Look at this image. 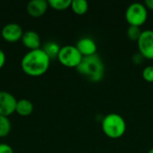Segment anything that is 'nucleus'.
<instances>
[{"label":"nucleus","mask_w":153,"mask_h":153,"mask_svg":"<svg viewBox=\"0 0 153 153\" xmlns=\"http://www.w3.org/2000/svg\"><path fill=\"white\" fill-rule=\"evenodd\" d=\"M145 60V58L142 56V54H140L139 52L134 54L132 57V61L135 64V65H141L143 63V61Z\"/></svg>","instance_id":"obj_19"},{"label":"nucleus","mask_w":153,"mask_h":153,"mask_svg":"<svg viewBox=\"0 0 153 153\" xmlns=\"http://www.w3.org/2000/svg\"><path fill=\"white\" fill-rule=\"evenodd\" d=\"M61 47L55 41H48L47 42L44 46H43V50L44 52L48 56V57L50 59L52 58H57L58 53L60 51Z\"/></svg>","instance_id":"obj_14"},{"label":"nucleus","mask_w":153,"mask_h":153,"mask_svg":"<svg viewBox=\"0 0 153 153\" xmlns=\"http://www.w3.org/2000/svg\"><path fill=\"white\" fill-rule=\"evenodd\" d=\"M49 7L47 0H31L27 4L26 10L30 16L38 18L43 16Z\"/></svg>","instance_id":"obj_10"},{"label":"nucleus","mask_w":153,"mask_h":153,"mask_svg":"<svg viewBox=\"0 0 153 153\" xmlns=\"http://www.w3.org/2000/svg\"><path fill=\"white\" fill-rule=\"evenodd\" d=\"M143 4L145 5V7L147 8V10H151L153 11V0H145Z\"/></svg>","instance_id":"obj_22"},{"label":"nucleus","mask_w":153,"mask_h":153,"mask_svg":"<svg viewBox=\"0 0 153 153\" xmlns=\"http://www.w3.org/2000/svg\"><path fill=\"white\" fill-rule=\"evenodd\" d=\"M50 60L42 48L29 50L21 60V68L28 76L39 77L48 72Z\"/></svg>","instance_id":"obj_1"},{"label":"nucleus","mask_w":153,"mask_h":153,"mask_svg":"<svg viewBox=\"0 0 153 153\" xmlns=\"http://www.w3.org/2000/svg\"><path fill=\"white\" fill-rule=\"evenodd\" d=\"M1 35L4 40L9 43H15L22 39L23 31L21 25L18 23L11 22L4 25L1 30Z\"/></svg>","instance_id":"obj_8"},{"label":"nucleus","mask_w":153,"mask_h":153,"mask_svg":"<svg viewBox=\"0 0 153 153\" xmlns=\"http://www.w3.org/2000/svg\"><path fill=\"white\" fill-rule=\"evenodd\" d=\"M75 47L81 53V55L85 57V56H94L97 54V44L96 42L90 37H83L81 38Z\"/></svg>","instance_id":"obj_9"},{"label":"nucleus","mask_w":153,"mask_h":153,"mask_svg":"<svg viewBox=\"0 0 153 153\" xmlns=\"http://www.w3.org/2000/svg\"><path fill=\"white\" fill-rule=\"evenodd\" d=\"M147 153H153V148H152V149H151V150H150V151H149Z\"/></svg>","instance_id":"obj_23"},{"label":"nucleus","mask_w":153,"mask_h":153,"mask_svg":"<svg viewBox=\"0 0 153 153\" xmlns=\"http://www.w3.org/2000/svg\"><path fill=\"white\" fill-rule=\"evenodd\" d=\"M70 8L77 15H83L88 12L89 4L85 0H72Z\"/></svg>","instance_id":"obj_13"},{"label":"nucleus","mask_w":153,"mask_h":153,"mask_svg":"<svg viewBox=\"0 0 153 153\" xmlns=\"http://www.w3.org/2000/svg\"><path fill=\"white\" fill-rule=\"evenodd\" d=\"M125 18L129 26H143L148 19V10L143 3H132L126 10Z\"/></svg>","instance_id":"obj_4"},{"label":"nucleus","mask_w":153,"mask_h":153,"mask_svg":"<svg viewBox=\"0 0 153 153\" xmlns=\"http://www.w3.org/2000/svg\"><path fill=\"white\" fill-rule=\"evenodd\" d=\"M21 40L23 46L30 50H35L40 48V44H41L40 38L39 34L34 30H27L23 32Z\"/></svg>","instance_id":"obj_11"},{"label":"nucleus","mask_w":153,"mask_h":153,"mask_svg":"<svg viewBox=\"0 0 153 153\" xmlns=\"http://www.w3.org/2000/svg\"><path fill=\"white\" fill-rule=\"evenodd\" d=\"M142 76L145 82L149 83H153V65L145 66L143 70Z\"/></svg>","instance_id":"obj_18"},{"label":"nucleus","mask_w":153,"mask_h":153,"mask_svg":"<svg viewBox=\"0 0 153 153\" xmlns=\"http://www.w3.org/2000/svg\"><path fill=\"white\" fill-rule=\"evenodd\" d=\"M76 71L79 74L91 82L102 81L105 74V65L99 55L85 56L82 58Z\"/></svg>","instance_id":"obj_2"},{"label":"nucleus","mask_w":153,"mask_h":153,"mask_svg":"<svg viewBox=\"0 0 153 153\" xmlns=\"http://www.w3.org/2000/svg\"><path fill=\"white\" fill-rule=\"evenodd\" d=\"M5 62H6L5 54H4V52L0 48V69L3 68V66L5 65Z\"/></svg>","instance_id":"obj_21"},{"label":"nucleus","mask_w":153,"mask_h":153,"mask_svg":"<svg viewBox=\"0 0 153 153\" xmlns=\"http://www.w3.org/2000/svg\"><path fill=\"white\" fill-rule=\"evenodd\" d=\"M82 58L83 56L81 55L77 48L73 45H66L61 47L57 56V60L62 65L67 68L75 69L80 65Z\"/></svg>","instance_id":"obj_5"},{"label":"nucleus","mask_w":153,"mask_h":153,"mask_svg":"<svg viewBox=\"0 0 153 153\" xmlns=\"http://www.w3.org/2000/svg\"><path fill=\"white\" fill-rule=\"evenodd\" d=\"M17 100L8 91H0V115L4 117H10L15 112Z\"/></svg>","instance_id":"obj_7"},{"label":"nucleus","mask_w":153,"mask_h":153,"mask_svg":"<svg viewBox=\"0 0 153 153\" xmlns=\"http://www.w3.org/2000/svg\"><path fill=\"white\" fill-rule=\"evenodd\" d=\"M137 46L139 53L148 60H153V30H143L138 41Z\"/></svg>","instance_id":"obj_6"},{"label":"nucleus","mask_w":153,"mask_h":153,"mask_svg":"<svg viewBox=\"0 0 153 153\" xmlns=\"http://www.w3.org/2000/svg\"><path fill=\"white\" fill-rule=\"evenodd\" d=\"M101 128L104 134L113 140L121 138L126 131V123L124 117L117 113L106 115L101 121Z\"/></svg>","instance_id":"obj_3"},{"label":"nucleus","mask_w":153,"mask_h":153,"mask_svg":"<svg viewBox=\"0 0 153 153\" xmlns=\"http://www.w3.org/2000/svg\"><path fill=\"white\" fill-rule=\"evenodd\" d=\"M11 122L8 117L0 115V138L6 137L11 132Z\"/></svg>","instance_id":"obj_16"},{"label":"nucleus","mask_w":153,"mask_h":153,"mask_svg":"<svg viewBox=\"0 0 153 153\" xmlns=\"http://www.w3.org/2000/svg\"><path fill=\"white\" fill-rule=\"evenodd\" d=\"M48 5L54 10L64 11L71 6L72 0H48Z\"/></svg>","instance_id":"obj_15"},{"label":"nucleus","mask_w":153,"mask_h":153,"mask_svg":"<svg viewBox=\"0 0 153 153\" xmlns=\"http://www.w3.org/2000/svg\"><path fill=\"white\" fill-rule=\"evenodd\" d=\"M143 30H141L140 27H135V26H129L126 31L127 37L130 40L132 41H138Z\"/></svg>","instance_id":"obj_17"},{"label":"nucleus","mask_w":153,"mask_h":153,"mask_svg":"<svg viewBox=\"0 0 153 153\" xmlns=\"http://www.w3.org/2000/svg\"><path fill=\"white\" fill-rule=\"evenodd\" d=\"M33 104L27 99H22L17 100L15 112L21 117H28L33 112Z\"/></svg>","instance_id":"obj_12"},{"label":"nucleus","mask_w":153,"mask_h":153,"mask_svg":"<svg viewBox=\"0 0 153 153\" xmlns=\"http://www.w3.org/2000/svg\"><path fill=\"white\" fill-rule=\"evenodd\" d=\"M0 153H13V150L9 144L0 143Z\"/></svg>","instance_id":"obj_20"}]
</instances>
